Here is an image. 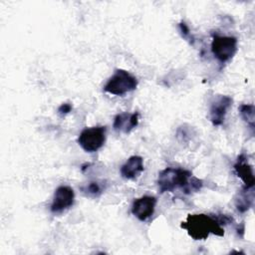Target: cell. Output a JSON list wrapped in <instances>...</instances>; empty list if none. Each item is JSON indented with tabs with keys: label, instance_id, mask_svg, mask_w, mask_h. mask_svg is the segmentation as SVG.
I'll list each match as a JSON object with an SVG mask.
<instances>
[{
	"label": "cell",
	"instance_id": "cell-4",
	"mask_svg": "<svg viewBox=\"0 0 255 255\" xmlns=\"http://www.w3.org/2000/svg\"><path fill=\"white\" fill-rule=\"evenodd\" d=\"M211 52L214 58L221 64L230 61L237 52V38L234 36H222L212 33Z\"/></svg>",
	"mask_w": 255,
	"mask_h": 255
},
{
	"label": "cell",
	"instance_id": "cell-13",
	"mask_svg": "<svg viewBox=\"0 0 255 255\" xmlns=\"http://www.w3.org/2000/svg\"><path fill=\"white\" fill-rule=\"evenodd\" d=\"M239 114L243 121L247 123L250 128L254 129V106L249 104H243L239 108Z\"/></svg>",
	"mask_w": 255,
	"mask_h": 255
},
{
	"label": "cell",
	"instance_id": "cell-2",
	"mask_svg": "<svg viewBox=\"0 0 255 255\" xmlns=\"http://www.w3.org/2000/svg\"><path fill=\"white\" fill-rule=\"evenodd\" d=\"M180 227L185 229L187 234L194 240H205L210 234L224 235V229L215 215L211 216L204 213L188 214L186 219L181 222Z\"/></svg>",
	"mask_w": 255,
	"mask_h": 255
},
{
	"label": "cell",
	"instance_id": "cell-5",
	"mask_svg": "<svg viewBox=\"0 0 255 255\" xmlns=\"http://www.w3.org/2000/svg\"><path fill=\"white\" fill-rule=\"evenodd\" d=\"M107 128L92 127L84 128L78 137L79 145L87 152H95L99 150L106 142Z\"/></svg>",
	"mask_w": 255,
	"mask_h": 255
},
{
	"label": "cell",
	"instance_id": "cell-9",
	"mask_svg": "<svg viewBox=\"0 0 255 255\" xmlns=\"http://www.w3.org/2000/svg\"><path fill=\"white\" fill-rule=\"evenodd\" d=\"M138 120V113H121L115 117L113 127L116 131L129 133L137 127Z\"/></svg>",
	"mask_w": 255,
	"mask_h": 255
},
{
	"label": "cell",
	"instance_id": "cell-11",
	"mask_svg": "<svg viewBox=\"0 0 255 255\" xmlns=\"http://www.w3.org/2000/svg\"><path fill=\"white\" fill-rule=\"evenodd\" d=\"M143 158L139 155H131L121 167V175L126 179H135L143 171Z\"/></svg>",
	"mask_w": 255,
	"mask_h": 255
},
{
	"label": "cell",
	"instance_id": "cell-12",
	"mask_svg": "<svg viewBox=\"0 0 255 255\" xmlns=\"http://www.w3.org/2000/svg\"><path fill=\"white\" fill-rule=\"evenodd\" d=\"M253 200H254L253 187L247 188L244 186L242 190L237 194V197L235 198V207L240 213H244L252 207Z\"/></svg>",
	"mask_w": 255,
	"mask_h": 255
},
{
	"label": "cell",
	"instance_id": "cell-3",
	"mask_svg": "<svg viewBox=\"0 0 255 255\" xmlns=\"http://www.w3.org/2000/svg\"><path fill=\"white\" fill-rule=\"evenodd\" d=\"M137 84V79L133 75L126 70L118 69L106 83L104 91L115 96H124L135 90Z\"/></svg>",
	"mask_w": 255,
	"mask_h": 255
},
{
	"label": "cell",
	"instance_id": "cell-1",
	"mask_svg": "<svg viewBox=\"0 0 255 255\" xmlns=\"http://www.w3.org/2000/svg\"><path fill=\"white\" fill-rule=\"evenodd\" d=\"M157 185L160 193L182 190L184 194L199 191L203 181L195 177L190 170L175 167H166L158 173Z\"/></svg>",
	"mask_w": 255,
	"mask_h": 255
},
{
	"label": "cell",
	"instance_id": "cell-6",
	"mask_svg": "<svg viewBox=\"0 0 255 255\" xmlns=\"http://www.w3.org/2000/svg\"><path fill=\"white\" fill-rule=\"evenodd\" d=\"M232 103V98L225 95H217L212 99L209 108V119L213 126L218 127L223 124Z\"/></svg>",
	"mask_w": 255,
	"mask_h": 255
},
{
	"label": "cell",
	"instance_id": "cell-16",
	"mask_svg": "<svg viewBox=\"0 0 255 255\" xmlns=\"http://www.w3.org/2000/svg\"><path fill=\"white\" fill-rule=\"evenodd\" d=\"M73 107L71 104L69 103H65V104H62L59 108H58V114L60 116H65L67 114H69L71 111H72Z\"/></svg>",
	"mask_w": 255,
	"mask_h": 255
},
{
	"label": "cell",
	"instance_id": "cell-7",
	"mask_svg": "<svg viewBox=\"0 0 255 255\" xmlns=\"http://www.w3.org/2000/svg\"><path fill=\"white\" fill-rule=\"evenodd\" d=\"M75 201V192L69 185H60L54 193L50 210L54 214H60L73 206Z\"/></svg>",
	"mask_w": 255,
	"mask_h": 255
},
{
	"label": "cell",
	"instance_id": "cell-10",
	"mask_svg": "<svg viewBox=\"0 0 255 255\" xmlns=\"http://www.w3.org/2000/svg\"><path fill=\"white\" fill-rule=\"evenodd\" d=\"M234 170L238 177L241 178V180L244 182L245 187L251 188L254 186L255 178L253 173V168L249 164L247 160V156L244 153H241L237 157V161L234 164Z\"/></svg>",
	"mask_w": 255,
	"mask_h": 255
},
{
	"label": "cell",
	"instance_id": "cell-14",
	"mask_svg": "<svg viewBox=\"0 0 255 255\" xmlns=\"http://www.w3.org/2000/svg\"><path fill=\"white\" fill-rule=\"evenodd\" d=\"M82 192L89 197H99L104 191L103 185L98 181H91L88 184L81 187Z\"/></svg>",
	"mask_w": 255,
	"mask_h": 255
},
{
	"label": "cell",
	"instance_id": "cell-8",
	"mask_svg": "<svg viewBox=\"0 0 255 255\" xmlns=\"http://www.w3.org/2000/svg\"><path fill=\"white\" fill-rule=\"evenodd\" d=\"M156 198L150 195H143L135 199L131 205V213L140 221H145L154 213Z\"/></svg>",
	"mask_w": 255,
	"mask_h": 255
},
{
	"label": "cell",
	"instance_id": "cell-15",
	"mask_svg": "<svg viewBox=\"0 0 255 255\" xmlns=\"http://www.w3.org/2000/svg\"><path fill=\"white\" fill-rule=\"evenodd\" d=\"M178 28H179V32L181 34V36L190 42V44H193L194 42V38L193 36L190 34V31H189V28L187 27V25L184 23V22H180L178 24Z\"/></svg>",
	"mask_w": 255,
	"mask_h": 255
}]
</instances>
